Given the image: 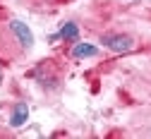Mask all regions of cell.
Wrapping results in <instances>:
<instances>
[{"label":"cell","mask_w":151,"mask_h":139,"mask_svg":"<svg viewBox=\"0 0 151 139\" xmlns=\"http://www.w3.org/2000/svg\"><path fill=\"white\" fill-rule=\"evenodd\" d=\"M101 43L108 46L110 50H115V53H127L132 48V38L122 36V34H106V36H101Z\"/></svg>","instance_id":"1"},{"label":"cell","mask_w":151,"mask_h":139,"mask_svg":"<svg viewBox=\"0 0 151 139\" xmlns=\"http://www.w3.org/2000/svg\"><path fill=\"white\" fill-rule=\"evenodd\" d=\"M10 29H12V34L17 36V41H19L24 48H31V46H34V34H31V29H29L24 22L12 19V22H10Z\"/></svg>","instance_id":"2"},{"label":"cell","mask_w":151,"mask_h":139,"mask_svg":"<svg viewBox=\"0 0 151 139\" xmlns=\"http://www.w3.org/2000/svg\"><path fill=\"white\" fill-rule=\"evenodd\" d=\"M29 117V106L27 103H17L14 110H12V117H10V125L12 127H22Z\"/></svg>","instance_id":"3"},{"label":"cell","mask_w":151,"mask_h":139,"mask_svg":"<svg viewBox=\"0 0 151 139\" xmlns=\"http://www.w3.org/2000/svg\"><path fill=\"white\" fill-rule=\"evenodd\" d=\"M77 36H79V27L74 24V22L63 24V29H60V34H58V38H65V41H77Z\"/></svg>","instance_id":"4"},{"label":"cell","mask_w":151,"mask_h":139,"mask_svg":"<svg viewBox=\"0 0 151 139\" xmlns=\"http://www.w3.org/2000/svg\"><path fill=\"white\" fill-rule=\"evenodd\" d=\"M99 48L96 46H91V43H77L72 48V55L74 58H91V55H96Z\"/></svg>","instance_id":"5"}]
</instances>
